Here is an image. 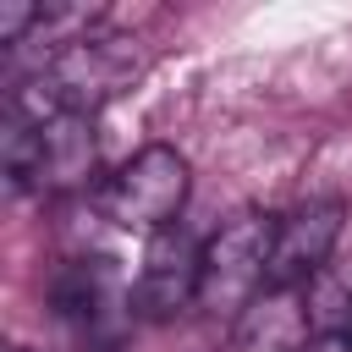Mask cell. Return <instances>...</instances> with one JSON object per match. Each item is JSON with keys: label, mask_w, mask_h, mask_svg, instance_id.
I'll return each instance as SVG.
<instances>
[{"label": "cell", "mask_w": 352, "mask_h": 352, "mask_svg": "<svg viewBox=\"0 0 352 352\" xmlns=\"http://www.w3.org/2000/svg\"><path fill=\"white\" fill-rule=\"evenodd\" d=\"M138 66H143L138 38L104 33V28H82V33L60 38V50L38 66V77L11 88L6 116H22V121H44V116H60V110L94 116L104 99H116L138 77Z\"/></svg>", "instance_id": "cell-1"}, {"label": "cell", "mask_w": 352, "mask_h": 352, "mask_svg": "<svg viewBox=\"0 0 352 352\" xmlns=\"http://www.w3.org/2000/svg\"><path fill=\"white\" fill-rule=\"evenodd\" d=\"M0 160H6V182H11V192H55V187H77V182L94 176V160H99L94 116H72V110L44 116V121L6 116Z\"/></svg>", "instance_id": "cell-2"}, {"label": "cell", "mask_w": 352, "mask_h": 352, "mask_svg": "<svg viewBox=\"0 0 352 352\" xmlns=\"http://www.w3.org/2000/svg\"><path fill=\"white\" fill-rule=\"evenodd\" d=\"M187 160L170 143H148L94 187V209L121 231H165L187 204Z\"/></svg>", "instance_id": "cell-3"}, {"label": "cell", "mask_w": 352, "mask_h": 352, "mask_svg": "<svg viewBox=\"0 0 352 352\" xmlns=\"http://www.w3.org/2000/svg\"><path fill=\"white\" fill-rule=\"evenodd\" d=\"M270 236H275V220L270 214H236V220H226L204 242V286H198V302L209 314L242 319L270 292Z\"/></svg>", "instance_id": "cell-4"}, {"label": "cell", "mask_w": 352, "mask_h": 352, "mask_svg": "<svg viewBox=\"0 0 352 352\" xmlns=\"http://www.w3.org/2000/svg\"><path fill=\"white\" fill-rule=\"evenodd\" d=\"M198 286H204V242L187 226H165L148 236L143 270L126 297H132V314L143 319H176L182 308L198 302Z\"/></svg>", "instance_id": "cell-5"}, {"label": "cell", "mask_w": 352, "mask_h": 352, "mask_svg": "<svg viewBox=\"0 0 352 352\" xmlns=\"http://www.w3.org/2000/svg\"><path fill=\"white\" fill-rule=\"evenodd\" d=\"M341 236V204L336 198H314L297 204L286 214H275V236H270V292H297L308 286L319 270H330Z\"/></svg>", "instance_id": "cell-6"}, {"label": "cell", "mask_w": 352, "mask_h": 352, "mask_svg": "<svg viewBox=\"0 0 352 352\" xmlns=\"http://www.w3.org/2000/svg\"><path fill=\"white\" fill-rule=\"evenodd\" d=\"M121 302L132 308V297H121V280H116V270L104 258H77V264H66L55 275V308H60V319L82 324L88 336L104 330V319Z\"/></svg>", "instance_id": "cell-7"}, {"label": "cell", "mask_w": 352, "mask_h": 352, "mask_svg": "<svg viewBox=\"0 0 352 352\" xmlns=\"http://www.w3.org/2000/svg\"><path fill=\"white\" fill-rule=\"evenodd\" d=\"M236 341H242V352H308L314 330H308L302 286L297 292H264L236 319Z\"/></svg>", "instance_id": "cell-8"}, {"label": "cell", "mask_w": 352, "mask_h": 352, "mask_svg": "<svg viewBox=\"0 0 352 352\" xmlns=\"http://www.w3.org/2000/svg\"><path fill=\"white\" fill-rule=\"evenodd\" d=\"M308 330L314 336H346L352 330V270H319L302 286Z\"/></svg>", "instance_id": "cell-9"}, {"label": "cell", "mask_w": 352, "mask_h": 352, "mask_svg": "<svg viewBox=\"0 0 352 352\" xmlns=\"http://www.w3.org/2000/svg\"><path fill=\"white\" fill-rule=\"evenodd\" d=\"M33 22H44V11H38V6H22V0L0 6V44H22V33H28Z\"/></svg>", "instance_id": "cell-10"}, {"label": "cell", "mask_w": 352, "mask_h": 352, "mask_svg": "<svg viewBox=\"0 0 352 352\" xmlns=\"http://www.w3.org/2000/svg\"><path fill=\"white\" fill-rule=\"evenodd\" d=\"M308 352H352V330H346V336H314Z\"/></svg>", "instance_id": "cell-11"}, {"label": "cell", "mask_w": 352, "mask_h": 352, "mask_svg": "<svg viewBox=\"0 0 352 352\" xmlns=\"http://www.w3.org/2000/svg\"><path fill=\"white\" fill-rule=\"evenodd\" d=\"M6 352H28V346H6Z\"/></svg>", "instance_id": "cell-12"}]
</instances>
